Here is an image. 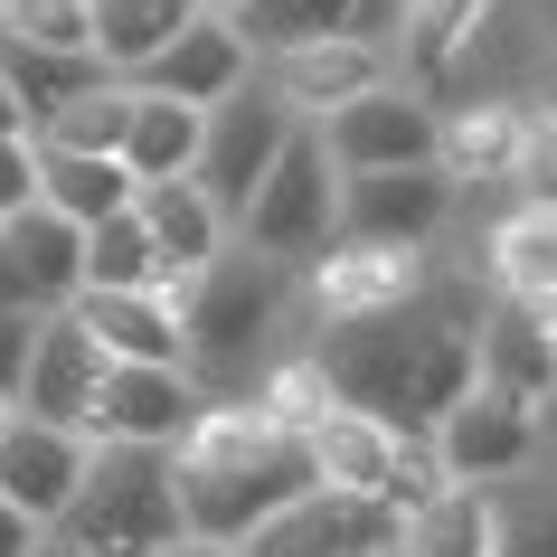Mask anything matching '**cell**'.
<instances>
[{"mask_svg":"<svg viewBox=\"0 0 557 557\" xmlns=\"http://www.w3.org/2000/svg\"><path fill=\"white\" fill-rule=\"evenodd\" d=\"M29 557H86V548H76V539H66V529H48V539H38Z\"/></svg>","mask_w":557,"mask_h":557,"instance_id":"obj_42","label":"cell"},{"mask_svg":"<svg viewBox=\"0 0 557 557\" xmlns=\"http://www.w3.org/2000/svg\"><path fill=\"white\" fill-rule=\"evenodd\" d=\"M312 133H322V151H331V171H341V180H359V171H416V161H435V143H444V104L397 76V86L341 104L331 123H312Z\"/></svg>","mask_w":557,"mask_h":557,"instance_id":"obj_7","label":"cell"},{"mask_svg":"<svg viewBox=\"0 0 557 557\" xmlns=\"http://www.w3.org/2000/svg\"><path fill=\"white\" fill-rule=\"evenodd\" d=\"M236 29H246L256 58H284V48H312V38H387L397 0H246Z\"/></svg>","mask_w":557,"mask_h":557,"instance_id":"obj_22","label":"cell"},{"mask_svg":"<svg viewBox=\"0 0 557 557\" xmlns=\"http://www.w3.org/2000/svg\"><path fill=\"white\" fill-rule=\"evenodd\" d=\"M482 284L463 274H425L407 302H387V312H359V322H322L302 350L322 359V379L341 407L379 416L397 435H435L444 407L472 387V331H482Z\"/></svg>","mask_w":557,"mask_h":557,"instance_id":"obj_1","label":"cell"},{"mask_svg":"<svg viewBox=\"0 0 557 557\" xmlns=\"http://www.w3.org/2000/svg\"><path fill=\"white\" fill-rule=\"evenodd\" d=\"M0 302H20V312H38V302H29V274H20V256H10V236H0Z\"/></svg>","mask_w":557,"mask_h":557,"instance_id":"obj_39","label":"cell"},{"mask_svg":"<svg viewBox=\"0 0 557 557\" xmlns=\"http://www.w3.org/2000/svg\"><path fill=\"white\" fill-rule=\"evenodd\" d=\"M171 482H180V520L199 529V539H227V548H246V539H256L274 510H294L302 492H322L302 435H284V425L256 416V407H208L199 425H189V444L171 454Z\"/></svg>","mask_w":557,"mask_h":557,"instance_id":"obj_2","label":"cell"},{"mask_svg":"<svg viewBox=\"0 0 557 557\" xmlns=\"http://www.w3.org/2000/svg\"><path fill=\"white\" fill-rule=\"evenodd\" d=\"M143 227H151V246H161V274L171 284H199L208 264L227 256V236H236V218L218 199H208L199 180H143Z\"/></svg>","mask_w":557,"mask_h":557,"instance_id":"obj_18","label":"cell"},{"mask_svg":"<svg viewBox=\"0 0 557 557\" xmlns=\"http://www.w3.org/2000/svg\"><path fill=\"white\" fill-rule=\"evenodd\" d=\"M482 274H492V294H510V302H557V208L510 199V218H500L492 246H482Z\"/></svg>","mask_w":557,"mask_h":557,"instance_id":"obj_27","label":"cell"},{"mask_svg":"<svg viewBox=\"0 0 557 557\" xmlns=\"http://www.w3.org/2000/svg\"><path fill=\"white\" fill-rule=\"evenodd\" d=\"M500 557H557V500H539V510H510V529H500Z\"/></svg>","mask_w":557,"mask_h":557,"instance_id":"obj_37","label":"cell"},{"mask_svg":"<svg viewBox=\"0 0 557 557\" xmlns=\"http://www.w3.org/2000/svg\"><path fill=\"white\" fill-rule=\"evenodd\" d=\"M86 472H95V435L48 425V416H10V435H0V492L20 500L38 529L66 520V500L86 492Z\"/></svg>","mask_w":557,"mask_h":557,"instance_id":"obj_13","label":"cell"},{"mask_svg":"<svg viewBox=\"0 0 557 557\" xmlns=\"http://www.w3.org/2000/svg\"><path fill=\"white\" fill-rule=\"evenodd\" d=\"M133 104H143V86H133V76H104V86H86L76 104H66V114L38 123V143H58V151H114V161H123Z\"/></svg>","mask_w":557,"mask_h":557,"instance_id":"obj_32","label":"cell"},{"mask_svg":"<svg viewBox=\"0 0 557 557\" xmlns=\"http://www.w3.org/2000/svg\"><path fill=\"white\" fill-rule=\"evenodd\" d=\"M397 425H379V416L359 407H331L322 425H302V454H312V482L322 492H350V500H387V482H397Z\"/></svg>","mask_w":557,"mask_h":557,"instance_id":"obj_21","label":"cell"},{"mask_svg":"<svg viewBox=\"0 0 557 557\" xmlns=\"http://www.w3.org/2000/svg\"><path fill=\"white\" fill-rule=\"evenodd\" d=\"M199 133H208L199 104H180V95H151V86H143L133 133H123V171H133V180H189V171H199Z\"/></svg>","mask_w":557,"mask_h":557,"instance_id":"obj_28","label":"cell"},{"mask_svg":"<svg viewBox=\"0 0 557 557\" xmlns=\"http://www.w3.org/2000/svg\"><path fill=\"white\" fill-rule=\"evenodd\" d=\"M236 236H246V256H274V264H294V274L341 246V171H331V151H322L312 123L256 180V199L236 208Z\"/></svg>","mask_w":557,"mask_h":557,"instance_id":"obj_5","label":"cell"},{"mask_svg":"<svg viewBox=\"0 0 557 557\" xmlns=\"http://www.w3.org/2000/svg\"><path fill=\"white\" fill-rule=\"evenodd\" d=\"M246 557H397V510L350 492H302L246 539Z\"/></svg>","mask_w":557,"mask_h":557,"instance_id":"obj_12","label":"cell"},{"mask_svg":"<svg viewBox=\"0 0 557 557\" xmlns=\"http://www.w3.org/2000/svg\"><path fill=\"white\" fill-rule=\"evenodd\" d=\"M114 66L104 58H58V48H20V38H0V86L29 104V123H48V114H66L86 86H104Z\"/></svg>","mask_w":557,"mask_h":557,"instance_id":"obj_30","label":"cell"},{"mask_svg":"<svg viewBox=\"0 0 557 557\" xmlns=\"http://www.w3.org/2000/svg\"><path fill=\"white\" fill-rule=\"evenodd\" d=\"M539 38H548V58H557V0H539Z\"/></svg>","mask_w":557,"mask_h":557,"instance_id":"obj_43","label":"cell"},{"mask_svg":"<svg viewBox=\"0 0 557 557\" xmlns=\"http://www.w3.org/2000/svg\"><path fill=\"white\" fill-rule=\"evenodd\" d=\"M444 218H454V171L444 161L341 180V246H435Z\"/></svg>","mask_w":557,"mask_h":557,"instance_id":"obj_9","label":"cell"},{"mask_svg":"<svg viewBox=\"0 0 557 557\" xmlns=\"http://www.w3.org/2000/svg\"><path fill=\"white\" fill-rule=\"evenodd\" d=\"M520 208H557V114H539L529 104V123H520V161H510V180H500Z\"/></svg>","mask_w":557,"mask_h":557,"instance_id":"obj_35","label":"cell"},{"mask_svg":"<svg viewBox=\"0 0 557 557\" xmlns=\"http://www.w3.org/2000/svg\"><path fill=\"white\" fill-rule=\"evenodd\" d=\"M294 133H302V123H294V104L264 86V66H256V86H236L227 104H208L199 171H189V180H199L208 199H218V208L236 218V208L256 199V180L274 171V161H284V143H294Z\"/></svg>","mask_w":557,"mask_h":557,"instance_id":"obj_6","label":"cell"},{"mask_svg":"<svg viewBox=\"0 0 557 557\" xmlns=\"http://www.w3.org/2000/svg\"><path fill=\"white\" fill-rule=\"evenodd\" d=\"M539 312H548V341H557V302H539Z\"/></svg>","mask_w":557,"mask_h":557,"instance_id":"obj_46","label":"cell"},{"mask_svg":"<svg viewBox=\"0 0 557 557\" xmlns=\"http://www.w3.org/2000/svg\"><path fill=\"white\" fill-rule=\"evenodd\" d=\"M0 236H10V256L29 274L38 312H66V302L86 294V227H76V218H58L48 199H29L20 218H0Z\"/></svg>","mask_w":557,"mask_h":557,"instance_id":"obj_24","label":"cell"},{"mask_svg":"<svg viewBox=\"0 0 557 557\" xmlns=\"http://www.w3.org/2000/svg\"><path fill=\"white\" fill-rule=\"evenodd\" d=\"M29 199H38V123L20 95L0 86V218H20Z\"/></svg>","mask_w":557,"mask_h":557,"instance_id":"obj_34","label":"cell"},{"mask_svg":"<svg viewBox=\"0 0 557 557\" xmlns=\"http://www.w3.org/2000/svg\"><path fill=\"white\" fill-rule=\"evenodd\" d=\"M38 539H48V529H38V520H29V510H20V500L0 492V557H29V548H38Z\"/></svg>","mask_w":557,"mask_h":557,"instance_id":"obj_38","label":"cell"},{"mask_svg":"<svg viewBox=\"0 0 557 557\" xmlns=\"http://www.w3.org/2000/svg\"><path fill=\"white\" fill-rule=\"evenodd\" d=\"M0 38L58 48V58H95V0H0Z\"/></svg>","mask_w":557,"mask_h":557,"instance_id":"obj_33","label":"cell"},{"mask_svg":"<svg viewBox=\"0 0 557 557\" xmlns=\"http://www.w3.org/2000/svg\"><path fill=\"white\" fill-rule=\"evenodd\" d=\"M189 20H199V0H95V58L114 76H143Z\"/></svg>","mask_w":557,"mask_h":557,"instance_id":"obj_29","label":"cell"},{"mask_svg":"<svg viewBox=\"0 0 557 557\" xmlns=\"http://www.w3.org/2000/svg\"><path fill=\"white\" fill-rule=\"evenodd\" d=\"M66 539L86 557H161L180 539V482H171V454L151 444H95V472L86 492L66 500Z\"/></svg>","mask_w":557,"mask_h":557,"instance_id":"obj_4","label":"cell"},{"mask_svg":"<svg viewBox=\"0 0 557 557\" xmlns=\"http://www.w3.org/2000/svg\"><path fill=\"white\" fill-rule=\"evenodd\" d=\"M520 104H539V114H557V58H548V66H539V86H529V95H520Z\"/></svg>","mask_w":557,"mask_h":557,"instance_id":"obj_41","label":"cell"},{"mask_svg":"<svg viewBox=\"0 0 557 557\" xmlns=\"http://www.w3.org/2000/svg\"><path fill=\"white\" fill-rule=\"evenodd\" d=\"M256 66H264V58L246 48V29H236V20H208V10H199V20H189V29H180L171 48L143 66V76H133V86L180 95V104H199V114H208V104H227L236 86H256Z\"/></svg>","mask_w":557,"mask_h":557,"instance_id":"obj_16","label":"cell"},{"mask_svg":"<svg viewBox=\"0 0 557 557\" xmlns=\"http://www.w3.org/2000/svg\"><path fill=\"white\" fill-rule=\"evenodd\" d=\"M95 387H104V350H95V331L76 322V312H48L38 359H29V387H20V416H48V425H76V435H86Z\"/></svg>","mask_w":557,"mask_h":557,"instance_id":"obj_19","label":"cell"},{"mask_svg":"<svg viewBox=\"0 0 557 557\" xmlns=\"http://www.w3.org/2000/svg\"><path fill=\"white\" fill-rule=\"evenodd\" d=\"M38 199L58 208V218H76V227H104V218H123V208L143 199V180L123 171L114 151H58V143H38Z\"/></svg>","mask_w":557,"mask_h":557,"instance_id":"obj_25","label":"cell"},{"mask_svg":"<svg viewBox=\"0 0 557 557\" xmlns=\"http://www.w3.org/2000/svg\"><path fill=\"white\" fill-rule=\"evenodd\" d=\"M208 20H246V0H199Z\"/></svg>","mask_w":557,"mask_h":557,"instance_id":"obj_44","label":"cell"},{"mask_svg":"<svg viewBox=\"0 0 557 557\" xmlns=\"http://www.w3.org/2000/svg\"><path fill=\"white\" fill-rule=\"evenodd\" d=\"M218 407L189 369H151V359H104V387H95L86 435L95 444H151V454H180L189 425Z\"/></svg>","mask_w":557,"mask_h":557,"instance_id":"obj_8","label":"cell"},{"mask_svg":"<svg viewBox=\"0 0 557 557\" xmlns=\"http://www.w3.org/2000/svg\"><path fill=\"white\" fill-rule=\"evenodd\" d=\"M189 284H161V294H76L66 312L95 331L104 359H151V369H189Z\"/></svg>","mask_w":557,"mask_h":557,"instance_id":"obj_17","label":"cell"},{"mask_svg":"<svg viewBox=\"0 0 557 557\" xmlns=\"http://www.w3.org/2000/svg\"><path fill=\"white\" fill-rule=\"evenodd\" d=\"M180 312H189V379H199L218 407H246L256 379L294 350L284 331H294V312H302V274L274 264V256H236L227 246V256L189 284Z\"/></svg>","mask_w":557,"mask_h":557,"instance_id":"obj_3","label":"cell"},{"mask_svg":"<svg viewBox=\"0 0 557 557\" xmlns=\"http://www.w3.org/2000/svg\"><path fill=\"white\" fill-rule=\"evenodd\" d=\"M161 557H246V548H227V539H199V529H180Z\"/></svg>","mask_w":557,"mask_h":557,"instance_id":"obj_40","label":"cell"},{"mask_svg":"<svg viewBox=\"0 0 557 557\" xmlns=\"http://www.w3.org/2000/svg\"><path fill=\"white\" fill-rule=\"evenodd\" d=\"M520 123H529L520 95H472V104H454V114H444V143H435V161L454 171V189H463V180H510Z\"/></svg>","mask_w":557,"mask_h":557,"instance_id":"obj_26","label":"cell"},{"mask_svg":"<svg viewBox=\"0 0 557 557\" xmlns=\"http://www.w3.org/2000/svg\"><path fill=\"white\" fill-rule=\"evenodd\" d=\"M264 86L294 104V123H331L341 104L397 86V48H387V38H312V48L264 58Z\"/></svg>","mask_w":557,"mask_h":557,"instance_id":"obj_10","label":"cell"},{"mask_svg":"<svg viewBox=\"0 0 557 557\" xmlns=\"http://www.w3.org/2000/svg\"><path fill=\"white\" fill-rule=\"evenodd\" d=\"M435 454L454 482H510V472L539 463V407H510L492 387H463L435 425Z\"/></svg>","mask_w":557,"mask_h":557,"instance_id":"obj_14","label":"cell"},{"mask_svg":"<svg viewBox=\"0 0 557 557\" xmlns=\"http://www.w3.org/2000/svg\"><path fill=\"white\" fill-rule=\"evenodd\" d=\"M161 246H151L143 208H123L104 227H86V294H161Z\"/></svg>","mask_w":557,"mask_h":557,"instance_id":"obj_31","label":"cell"},{"mask_svg":"<svg viewBox=\"0 0 557 557\" xmlns=\"http://www.w3.org/2000/svg\"><path fill=\"white\" fill-rule=\"evenodd\" d=\"M425 256H435V246H331V256H312V264H302V312H312V331L407 302L416 284L435 274Z\"/></svg>","mask_w":557,"mask_h":557,"instance_id":"obj_11","label":"cell"},{"mask_svg":"<svg viewBox=\"0 0 557 557\" xmlns=\"http://www.w3.org/2000/svg\"><path fill=\"white\" fill-rule=\"evenodd\" d=\"M482 20H492V0H397V29H387L397 76H407L416 95H435L444 76L463 66V48L482 38Z\"/></svg>","mask_w":557,"mask_h":557,"instance_id":"obj_23","label":"cell"},{"mask_svg":"<svg viewBox=\"0 0 557 557\" xmlns=\"http://www.w3.org/2000/svg\"><path fill=\"white\" fill-rule=\"evenodd\" d=\"M472 387H492V397H510V407H548L557 397V341H548V312H539V302H510V294L482 302Z\"/></svg>","mask_w":557,"mask_h":557,"instance_id":"obj_15","label":"cell"},{"mask_svg":"<svg viewBox=\"0 0 557 557\" xmlns=\"http://www.w3.org/2000/svg\"><path fill=\"white\" fill-rule=\"evenodd\" d=\"M38 331H48V312H20V302H0V397H10V407H20V387H29Z\"/></svg>","mask_w":557,"mask_h":557,"instance_id":"obj_36","label":"cell"},{"mask_svg":"<svg viewBox=\"0 0 557 557\" xmlns=\"http://www.w3.org/2000/svg\"><path fill=\"white\" fill-rule=\"evenodd\" d=\"M10 416H20V407H10V397H0V435H10Z\"/></svg>","mask_w":557,"mask_h":557,"instance_id":"obj_45","label":"cell"},{"mask_svg":"<svg viewBox=\"0 0 557 557\" xmlns=\"http://www.w3.org/2000/svg\"><path fill=\"white\" fill-rule=\"evenodd\" d=\"M510 500L492 482H444L435 500L397 510V557H500Z\"/></svg>","mask_w":557,"mask_h":557,"instance_id":"obj_20","label":"cell"}]
</instances>
